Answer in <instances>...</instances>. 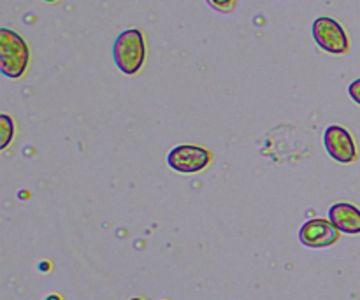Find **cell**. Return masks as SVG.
Masks as SVG:
<instances>
[{
  "mask_svg": "<svg viewBox=\"0 0 360 300\" xmlns=\"http://www.w3.org/2000/svg\"><path fill=\"white\" fill-rule=\"evenodd\" d=\"M112 58L116 67L127 76L139 72L146 60V42L139 28H129L116 37L112 44Z\"/></svg>",
  "mask_w": 360,
  "mask_h": 300,
  "instance_id": "1",
  "label": "cell"
},
{
  "mask_svg": "<svg viewBox=\"0 0 360 300\" xmlns=\"http://www.w3.org/2000/svg\"><path fill=\"white\" fill-rule=\"evenodd\" d=\"M323 146H326L327 153L330 158H334L340 164H352L357 158V146L345 126L330 125L323 132Z\"/></svg>",
  "mask_w": 360,
  "mask_h": 300,
  "instance_id": "5",
  "label": "cell"
},
{
  "mask_svg": "<svg viewBox=\"0 0 360 300\" xmlns=\"http://www.w3.org/2000/svg\"><path fill=\"white\" fill-rule=\"evenodd\" d=\"M329 221L343 234H360V209L354 204L338 202L330 206Z\"/></svg>",
  "mask_w": 360,
  "mask_h": 300,
  "instance_id": "7",
  "label": "cell"
},
{
  "mask_svg": "<svg viewBox=\"0 0 360 300\" xmlns=\"http://www.w3.org/2000/svg\"><path fill=\"white\" fill-rule=\"evenodd\" d=\"M348 93H350L352 100L357 102V104L360 105V77H359V79H355L354 83L348 86Z\"/></svg>",
  "mask_w": 360,
  "mask_h": 300,
  "instance_id": "10",
  "label": "cell"
},
{
  "mask_svg": "<svg viewBox=\"0 0 360 300\" xmlns=\"http://www.w3.org/2000/svg\"><path fill=\"white\" fill-rule=\"evenodd\" d=\"M44 2H56V0H44Z\"/></svg>",
  "mask_w": 360,
  "mask_h": 300,
  "instance_id": "11",
  "label": "cell"
},
{
  "mask_svg": "<svg viewBox=\"0 0 360 300\" xmlns=\"http://www.w3.org/2000/svg\"><path fill=\"white\" fill-rule=\"evenodd\" d=\"M14 137V123L7 115L0 116V150H6Z\"/></svg>",
  "mask_w": 360,
  "mask_h": 300,
  "instance_id": "8",
  "label": "cell"
},
{
  "mask_svg": "<svg viewBox=\"0 0 360 300\" xmlns=\"http://www.w3.org/2000/svg\"><path fill=\"white\" fill-rule=\"evenodd\" d=\"M167 164L179 174H197L211 164V153L202 146L183 144L169 151Z\"/></svg>",
  "mask_w": 360,
  "mask_h": 300,
  "instance_id": "3",
  "label": "cell"
},
{
  "mask_svg": "<svg viewBox=\"0 0 360 300\" xmlns=\"http://www.w3.org/2000/svg\"><path fill=\"white\" fill-rule=\"evenodd\" d=\"M311 30L316 44H319L323 51L333 53V55H343V53H347L348 48H350L347 32L341 27V23H338L333 18H316Z\"/></svg>",
  "mask_w": 360,
  "mask_h": 300,
  "instance_id": "4",
  "label": "cell"
},
{
  "mask_svg": "<svg viewBox=\"0 0 360 300\" xmlns=\"http://www.w3.org/2000/svg\"><path fill=\"white\" fill-rule=\"evenodd\" d=\"M206 2L220 13H231L236 7V0H206Z\"/></svg>",
  "mask_w": 360,
  "mask_h": 300,
  "instance_id": "9",
  "label": "cell"
},
{
  "mask_svg": "<svg viewBox=\"0 0 360 300\" xmlns=\"http://www.w3.org/2000/svg\"><path fill=\"white\" fill-rule=\"evenodd\" d=\"M338 239H340V230L329 220H323V218L306 221L299 230V241L306 248H329L334 242H338Z\"/></svg>",
  "mask_w": 360,
  "mask_h": 300,
  "instance_id": "6",
  "label": "cell"
},
{
  "mask_svg": "<svg viewBox=\"0 0 360 300\" xmlns=\"http://www.w3.org/2000/svg\"><path fill=\"white\" fill-rule=\"evenodd\" d=\"M30 63V49L25 39L9 28H0V70L4 76L18 79Z\"/></svg>",
  "mask_w": 360,
  "mask_h": 300,
  "instance_id": "2",
  "label": "cell"
},
{
  "mask_svg": "<svg viewBox=\"0 0 360 300\" xmlns=\"http://www.w3.org/2000/svg\"><path fill=\"white\" fill-rule=\"evenodd\" d=\"M130 300H144V299H139V297H137V299H130Z\"/></svg>",
  "mask_w": 360,
  "mask_h": 300,
  "instance_id": "12",
  "label": "cell"
}]
</instances>
